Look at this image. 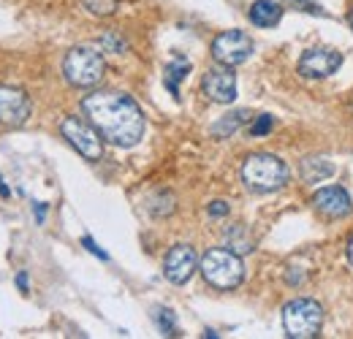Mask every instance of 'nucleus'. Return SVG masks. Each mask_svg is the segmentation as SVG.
Listing matches in <instances>:
<instances>
[{
    "mask_svg": "<svg viewBox=\"0 0 353 339\" xmlns=\"http://www.w3.org/2000/svg\"><path fill=\"white\" fill-rule=\"evenodd\" d=\"M82 245H85V247H88V250H90L92 255H98L101 260H109V255L103 253V250H101V247H98V245H95V242H92L90 236H85V239H82Z\"/></svg>",
    "mask_w": 353,
    "mask_h": 339,
    "instance_id": "obj_23",
    "label": "nucleus"
},
{
    "mask_svg": "<svg viewBox=\"0 0 353 339\" xmlns=\"http://www.w3.org/2000/svg\"><path fill=\"white\" fill-rule=\"evenodd\" d=\"M225 247L234 250L236 255L250 253V250H253V239H250L248 228H245V225H231V228L225 231Z\"/></svg>",
    "mask_w": 353,
    "mask_h": 339,
    "instance_id": "obj_16",
    "label": "nucleus"
},
{
    "mask_svg": "<svg viewBox=\"0 0 353 339\" xmlns=\"http://www.w3.org/2000/svg\"><path fill=\"white\" fill-rule=\"evenodd\" d=\"M248 17H250V22H253L256 28H274V25L283 19V6L274 3V0H256V3L250 6Z\"/></svg>",
    "mask_w": 353,
    "mask_h": 339,
    "instance_id": "obj_13",
    "label": "nucleus"
},
{
    "mask_svg": "<svg viewBox=\"0 0 353 339\" xmlns=\"http://www.w3.org/2000/svg\"><path fill=\"white\" fill-rule=\"evenodd\" d=\"M17 285H19L22 291H28V277H25V274H19V277H17Z\"/></svg>",
    "mask_w": 353,
    "mask_h": 339,
    "instance_id": "obj_24",
    "label": "nucleus"
},
{
    "mask_svg": "<svg viewBox=\"0 0 353 339\" xmlns=\"http://www.w3.org/2000/svg\"><path fill=\"white\" fill-rule=\"evenodd\" d=\"M242 179L256 193H274V190L285 187V182H288V166L277 155L256 152V155H250L245 161Z\"/></svg>",
    "mask_w": 353,
    "mask_h": 339,
    "instance_id": "obj_2",
    "label": "nucleus"
},
{
    "mask_svg": "<svg viewBox=\"0 0 353 339\" xmlns=\"http://www.w3.org/2000/svg\"><path fill=\"white\" fill-rule=\"evenodd\" d=\"M36 214H39V220H44V204H36Z\"/></svg>",
    "mask_w": 353,
    "mask_h": 339,
    "instance_id": "obj_25",
    "label": "nucleus"
},
{
    "mask_svg": "<svg viewBox=\"0 0 353 339\" xmlns=\"http://www.w3.org/2000/svg\"><path fill=\"white\" fill-rule=\"evenodd\" d=\"M201 90L215 103H234V98H236V76L231 74L228 65L210 68L204 74V79H201Z\"/></svg>",
    "mask_w": 353,
    "mask_h": 339,
    "instance_id": "obj_11",
    "label": "nucleus"
},
{
    "mask_svg": "<svg viewBox=\"0 0 353 339\" xmlns=\"http://www.w3.org/2000/svg\"><path fill=\"white\" fill-rule=\"evenodd\" d=\"M101 46H103L106 52H114V54H123V52H125V41H123V36H117L114 30H109V33H103V36H101Z\"/></svg>",
    "mask_w": 353,
    "mask_h": 339,
    "instance_id": "obj_20",
    "label": "nucleus"
},
{
    "mask_svg": "<svg viewBox=\"0 0 353 339\" xmlns=\"http://www.w3.org/2000/svg\"><path fill=\"white\" fill-rule=\"evenodd\" d=\"M82 109L90 123L98 127V133L117 147H136L144 136V114L139 103L125 92H92L82 101Z\"/></svg>",
    "mask_w": 353,
    "mask_h": 339,
    "instance_id": "obj_1",
    "label": "nucleus"
},
{
    "mask_svg": "<svg viewBox=\"0 0 353 339\" xmlns=\"http://www.w3.org/2000/svg\"><path fill=\"white\" fill-rule=\"evenodd\" d=\"M348 260H351V266H353V239L348 242Z\"/></svg>",
    "mask_w": 353,
    "mask_h": 339,
    "instance_id": "obj_26",
    "label": "nucleus"
},
{
    "mask_svg": "<svg viewBox=\"0 0 353 339\" xmlns=\"http://www.w3.org/2000/svg\"><path fill=\"white\" fill-rule=\"evenodd\" d=\"M312 207H315V212L323 214L326 220H340V217L351 214L353 201L343 187L332 185V187H321V190L312 196Z\"/></svg>",
    "mask_w": 353,
    "mask_h": 339,
    "instance_id": "obj_12",
    "label": "nucleus"
},
{
    "mask_svg": "<svg viewBox=\"0 0 353 339\" xmlns=\"http://www.w3.org/2000/svg\"><path fill=\"white\" fill-rule=\"evenodd\" d=\"M207 212L212 214V217H225V214H228V204H225V201H212V204L207 207Z\"/></svg>",
    "mask_w": 353,
    "mask_h": 339,
    "instance_id": "obj_22",
    "label": "nucleus"
},
{
    "mask_svg": "<svg viewBox=\"0 0 353 339\" xmlns=\"http://www.w3.org/2000/svg\"><path fill=\"white\" fill-rule=\"evenodd\" d=\"M30 117V98L19 87H0V125L19 127Z\"/></svg>",
    "mask_w": 353,
    "mask_h": 339,
    "instance_id": "obj_9",
    "label": "nucleus"
},
{
    "mask_svg": "<svg viewBox=\"0 0 353 339\" xmlns=\"http://www.w3.org/2000/svg\"><path fill=\"white\" fill-rule=\"evenodd\" d=\"M343 65V54L332 46H315L299 57V74L305 79H326Z\"/></svg>",
    "mask_w": 353,
    "mask_h": 339,
    "instance_id": "obj_8",
    "label": "nucleus"
},
{
    "mask_svg": "<svg viewBox=\"0 0 353 339\" xmlns=\"http://www.w3.org/2000/svg\"><path fill=\"white\" fill-rule=\"evenodd\" d=\"M348 22H351V28H353V11H351V17H348Z\"/></svg>",
    "mask_w": 353,
    "mask_h": 339,
    "instance_id": "obj_27",
    "label": "nucleus"
},
{
    "mask_svg": "<svg viewBox=\"0 0 353 339\" xmlns=\"http://www.w3.org/2000/svg\"><path fill=\"white\" fill-rule=\"evenodd\" d=\"M248 117H250V114H248L245 109L225 114V117H221V120L212 125V136H215V138H228L231 133H236L239 127L245 125V120H248Z\"/></svg>",
    "mask_w": 353,
    "mask_h": 339,
    "instance_id": "obj_15",
    "label": "nucleus"
},
{
    "mask_svg": "<svg viewBox=\"0 0 353 339\" xmlns=\"http://www.w3.org/2000/svg\"><path fill=\"white\" fill-rule=\"evenodd\" d=\"M63 74H65V82L74 87H95L103 74H106V63H103V54L90 49V46H74L65 60H63Z\"/></svg>",
    "mask_w": 353,
    "mask_h": 339,
    "instance_id": "obj_4",
    "label": "nucleus"
},
{
    "mask_svg": "<svg viewBox=\"0 0 353 339\" xmlns=\"http://www.w3.org/2000/svg\"><path fill=\"white\" fill-rule=\"evenodd\" d=\"M199 269V255L190 245H174L169 253H166V260H163V274L169 282L174 285H185L193 271Z\"/></svg>",
    "mask_w": 353,
    "mask_h": 339,
    "instance_id": "obj_10",
    "label": "nucleus"
},
{
    "mask_svg": "<svg viewBox=\"0 0 353 339\" xmlns=\"http://www.w3.org/2000/svg\"><path fill=\"white\" fill-rule=\"evenodd\" d=\"M190 74V63L188 60H172L169 65H166V71H163V85L169 87V92L174 95V98H179V82L185 79Z\"/></svg>",
    "mask_w": 353,
    "mask_h": 339,
    "instance_id": "obj_14",
    "label": "nucleus"
},
{
    "mask_svg": "<svg viewBox=\"0 0 353 339\" xmlns=\"http://www.w3.org/2000/svg\"><path fill=\"white\" fill-rule=\"evenodd\" d=\"M272 127H274V117H272V114H261V117H256V123L250 125V136H266Z\"/></svg>",
    "mask_w": 353,
    "mask_h": 339,
    "instance_id": "obj_21",
    "label": "nucleus"
},
{
    "mask_svg": "<svg viewBox=\"0 0 353 339\" xmlns=\"http://www.w3.org/2000/svg\"><path fill=\"white\" fill-rule=\"evenodd\" d=\"M199 269H201L204 280L221 291H231L245 280L242 258L228 247H215V250L204 253V258L199 260Z\"/></svg>",
    "mask_w": 353,
    "mask_h": 339,
    "instance_id": "obj_3",
    "label": "nucleus"
},
{
    "mask_svg": "<svg viewBox=\"0 0 353 339\" xmlns=\"http://www.w3.org/2000/svg\"><path fill=\"white\" fill-rule=\"evenodd\" d=\"M323 326V307L312 298H294L283 307V329L291 339L318 337Z\"/></svg>",
    "mask_w": 353,
    "mask_h": 339,
    "instance_id": "obj_5",
    "label": "nucleus"
},
{
    "mask_svg": "<svg viewBox=\"0 0 353 339\" xmlns=\"http://www.w3.org/2000/svg\"><path fill=\"white\" fill-rule=\"evenodd\" d=\"M82 3H85V8H88L90 14H95V17H109L120 6V0H82Z\"/></svg>",
    "mask_w": 353,
    "mask_h": 339,
    "instance_id": "obj_19",
    "label": "nucleus"
},
{
    "mask_svg": "<svg viewBox=\"0 0 353 339\" xmlns=\"http://www.w3.org/2000/svg\"><path fill=\"white\" fill-rule=\"evenodd\" d=\"M250 54H253V39L248 33H242V30H225V33H221L212 41V57H215V63L228 65V68L248 63Z\"/></svg>",
    "mask_w": 353,
    "mask_h": 339,
    "instance_id": "obj_7",
    "label": "nucleus"
},
{
    "mask_svg": "<svg viewBox=\"0 0 353 339\" xmlns=\"http://www.w3.org/2000/svg\"><path fill=\"white\" fill-rule=\"evenodd\" d=\"M334 174V166L329 163V161H323V158H307L305 163H302V176H305V182H323L326 176H332Z\"/></svg>",
    "mask_w": 353,
    "mask_h": 339,
    "instance_id": "obj_17",
    "label": "nucleus"
},
{
    "mask_svg": "<svg viewBox=\"0 0 353 339\" xmlns=\"http://www.w3.org/2000/svg\"><path fill=\"white\" fill-rule=\"evenodd\" d=\"M60 133L85 161H98L103 155V136L98 133V127L92 123H85L79 117H65L60 125Z\"/></svg>",
    "mask_w": 353,
    "mask_h": 339,
    "instance_id": "obj_6",
    "label": "nucleus"
},
{
    "mask_svg": "<svg viewBox=\"0 0 353 339\" xmlns=\"http://www.w3.org/2000/svg\"><path fill=\"white\" fill-rule=\"evenodd\" d=\"M155 323H158L161 334H166V337H176L179 334L176 331V318L172 309H155Z\"/></svg>",
    "mask_w": 353,
    "mask_h": 339,
    "instance_id": "obj_18",
    "label": "nucleus"
}]
</instances>
